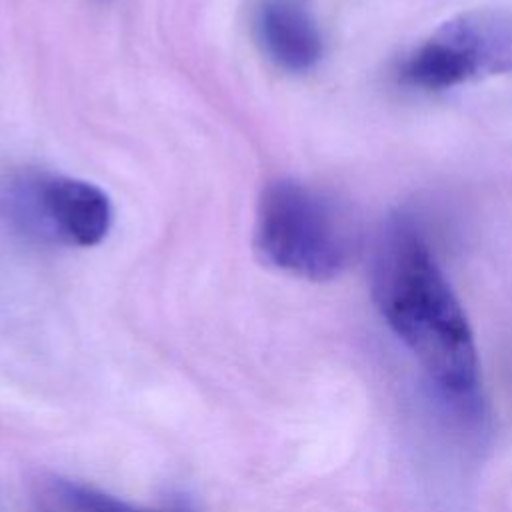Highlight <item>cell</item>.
I'll return each instance as SVG.
<instances>
[{"instance_id": "cell-1", "label": "cell", "mask_w": 512, "mask_h": 512, "mask_svg": "<svg viewBox=\"0 0 512 512\" xmlns=\"http://www.w3.org/2000/svg\"><path fill=\"white\" fill-rule=\"evenodd\" d=\"M376 308L426 374L450 394H470L478 356L466 314L418 224L396 214L382 226L372 258Z\"/></svg>"}, {"instance_id": "cell-3", "label": "cell", "mask_w": 512, "mask_h": 512, "mask_svg": "<svg viewBox=\"0 0 512 512\" xmlns=\"http://www.w3.org/2000/svg\"><path fill=\"white\" fill-rule=\"evenodd\" d=\"M512 72V8L488 6L442 22L404 62V82L424 90Z\"/></svg>"}, {"instance_id": "cell-4", "label": "cell", "mask_w": 512, "mask_h": 512, "mask_svg": "<svg viewBox=\"0 0 512 512\" xmlns=\"http://www.w3.org/2000/svg\"><path fill=\"white\" fill-rule=\"evenodd\" d=\"M42 228L74 246L100 244L112 226V202L92 182L56 176L40 180L30 192Z\"/></svg>"}, {"instance_id": "cell-6", "label": "cell", "mask_w": 512, "mask_h": 512, "mask_svg": "<svg viewBox=\"0 0 512 512\" xmlns=\"http://www.w3.org/2000/svg\"><path fill=\"white\" fill-rule=\"evenodd\" d=\"M58 496L76 512H154L136 508L124 500H118L96 488L76 484V482H58Z\"/></svg>"}, {"instance_id": "cell-5", "label": "cell", "mask_w": 512, "mask_h": 512, "mask_svg": "<svg viewBox=\"0 0 512 512\" xmlns=\"http://www.w3.org/2000/svg\"><path fill=\"white\" fill-rule=\"evenodd\" d=\"M254 32L262 52L286 72H308L322 58L320 30L302 0H260Z\"/></svg>"}, {"instance_id": "cell-2", "label": "cell", "mask_w": 512, "mask_h": 512, "mask_svg": "<svg viewBox=\"0 0 512 512\" xmlns=\"http://www.w3.org/2000/svg\"><path fill=\"white\" fill-rule=\"evenodd\" d=\"M356 244L350 216L324 192L292 178L264 188L256 248L268 264L304 280L326 282L350 266Z\"/></svg>"}]
</instances>
